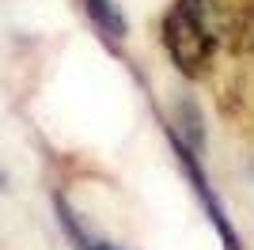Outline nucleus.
Here are the masks:
<instances>
[{"label":"nucleus","instance_id":"obj_1","mask_svg":"<svg viewBox=\"0 0 254 250\" xmlns=\"http://www.w3.org/2000/svg\"><path fill=\"white\" fill-rule=\"evenodd\" d=\"M163 46H167L171 61L182 76H197L209 68L212 50H216V38L205 27V8L201 0H179L175 8L163 15Z\"/></svg>","mask_w":254,"mask_h":250},{"label":"nucleus","instance_id":"obj_2","mask_svg":"<svg viewBox=\"0 0 254 250\" xmlns=\"http://www.w3.org/2000/svg\"><path fill=\"white\" fill-rule=\"evenodd\" d=\"M167 136H171V148L179 152V163H182V171L190 175V182H193V193H197V201L205 205V212H209V220L216 224V231H220V239H224V250H239V235H235V228H232V220L224 216V205L216 201V193H212V186H209V178H205V171H201V163H197V152H193L190 144H182L179 136L167 129Z\"/></svg>","mask_w":254,"mask_h":250},{"label":"nucleus","instance_id":"obj_3","mask_svg":"<svg viewBox=\"0 0 254 250\" xmlns=\"http://www.w3.org/2000/svg\"><path fill=\"white\" fill-rule=\"evenodd\" d=\"M84 11H87V19L99 27V34L103 38H126V31H129V23H126V15H122V8H118L114 0H84Z\"/></svg>","mask_w":254,"mask_h":250},{"label":"nucleus","instance_id":"obj_4","mask_svg":"<svg viewBox=\"0 0 254 250\" xmlns=\"http://www.w3.org/2000/svg\"><path fill=\"white\" fill-rule=\"evenodd\" d=\"M84 250H118V247H110V243H91V247H84Z\"/></svg>","mask_w":254,"mask_h":250},{"label":"nucleus","instance_id":"obj_5","mask_svg":"<svg viewBox=\"0 0 254 250\" xmlns=\"http://www.w3.org/2000/svg\"><path fill=\"white\" fill-rule=\"evenodd\" d=\"M0 186H4V175H0Z\"/></svg>","mask_w":254,"mask_h":250}]
</instances>
